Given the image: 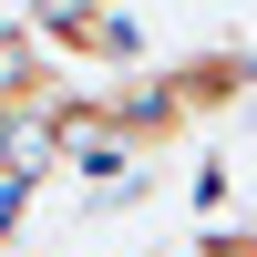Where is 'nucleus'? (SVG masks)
<instances>
[{"mask_svg":"<svg viewBox=\"0 0 257 257\" xmlns=\"http://www.w3.org/2000/svg\"><path fill=\"white\" fill-rule=\"evenodd\" d=\"M31 41H62V52H123V21H113V0H41V11H31Z\"/></svg>","mask_w":257,"mask_h":257,"instance_id":"obj_1","label":"nucleus"},{"mask_svg":"<svg viewBox=\"0 0 257 257\" xmlns=\"http://www.w3.org/2000/svg\"><path fill=\"white\" fill-rule=\"evenodd\" d=\"M196 257H247V226H216V237H206Z\"/></svg>","mask_w":257,"mask_h":257,"instance_id":"obj_2","label":"nucleus"}]
</instances>
